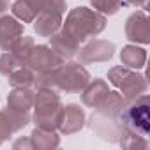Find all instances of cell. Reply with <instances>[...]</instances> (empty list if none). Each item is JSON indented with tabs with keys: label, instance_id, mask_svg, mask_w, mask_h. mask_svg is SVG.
Masks as SVG:
<instances>
[{
	"label": "cell",
	"instance_id": "8",
	"mask_svg": "<svg viewBox=\"0 0 150 150\" xmlns=\"http://www.w3.org/2000/svg\"><path fill=\"white\" fill-rule=\"evenodd\" d=\"M125 37L131 42L148 44L150 42V23L146 11H136L132 13L125 21Z\"/></svg>",
	"mask_w": 150,
	"mask_h": 150
},
{
	"label": "cell",
	"instance_id": "21",
	"mask_svg": "<svg viewBox=\"0 0 150 150\" xmlns=\"http://www.w3.org/2000/svg\"><path fill=\"white\" fill-rule=\"evenodd\" d=\"M34 48H35V42H34V39L32 37H28V35H21L18 41H16V44L13 46V53L18 57V58H21L23 62H27L28 60V57H30V53L34 51Z\"/></svg>",
	"mask_w": 150,
	"mask_h": 150
},
{
	"label": "cell",
	"instance_id": "24",
	"mask_svg": "<svg viewBox=\"0 0 150 150\" xmlns=\"http://www.w3.org/2000/svg\"><path fill=\"white\" fill-rule=\"evenodd\" d=\"M13 127H11V122L7 118V115L4 111H0V145H2L4 141H7L13 134Z\"/></svg>",
	"mask_w": 150,
	"mask_h": 150
},
{
	"label": "cell",
	"instance_id": "25",
	"mask_svg": "<svg viewBox=\"0 0 150 150\" xmlns=\"http://www.w3.org/2000/svg\"><path fill=\"white\" fill-rule=\"evenodd\" d=\"M124 6H132V7H139V9H146L148 0H122Z\"/></svg>",
	"mask_w": 150,
	"mask_h": 150
},
{
	"label": "cell",
	"instance_id": "2",
	"mask_svg": "<svg viewBox=\"0 0 150 150\" xmlns=\"http://www.w3.org/2000/svg\"><path fill=\"white\" fill-rule=\"evenodd\" d=\"M104 27H106V16L88 7H76L67 14L65 23L60 28L69 35H72L78 42H83L101 34Z\"/></svg>",
	"mask_w": 150,
	"mask_h": 150
},
{
	"label": "cell",
	"instance_id": "7",
	"mask_svg": "<svg viewBox=\"0 0 150 150\" xmlns=\"http://www.w3.org/2000/svg\"><path fill=\"white\" fill-rule=\"evenodd\" d=\"M65 60L51 48V46H46V44H39L34 48V51L30 53L28 60L25 62L30 69H34L39 76L42 74H48L51 71H55L57 67H60Z\"/></svg>",
	"mask_w": 150,
	"mask_h": 150
},
{
	"label": "cell",
	"instance_id": "18",
	"mask_svg": "<svg viewBox=\"0 0 150 150\" xmlns=\"http://www.w3.org/2000/svg\"><path fill=\"white\" fill-rule=\"evenodd\" d=\"M11 9H13V16L21 20L23 23H34L37 14L41 13L35 0H16Z\"/></svg>",
	"mask_w": 150,
	"mask_h": 150
},
{
	"label": "cell",
	"instance_id": "1",
	"mask_svg": "<svg viewBox=\"0 0 150 150\" xmlns=\"http://www.w3.org/2000/svg\"><path fill=\"white\" fill-rule=\"evenodd\" d=\"M88 81H90V74L80 62H69V64L64 62L55 71L39 76L37 87L55 88L65 94H78L87 87Z\"/></svg>",
	"mask_w": 150,
	"mask_h": 150
},
{
	"label": "cell",
	"instance_id": "3",
	"mask_svg": "<svg viewBox=\"0 0 150 150\" xmlns=\"http://www.w3.org/2000/svg\"><path fill=\"white\" fill-rule=\"evenodd\" d=\"M34 108L35 111H34L32 120L35 127L57 131L58 120L62 115V108H64L58 90L37 87V92L34 94Z\"/></svg>",
	"mask_w": 150,
	"mask_h": 150
},
{
	"label": "cell",
	"instance_id": "16",
	"mask_svg": "<svg viewBox=\"0 0 150 150\" xmlns=\"http://www.w3.org/2000/svg\"><path fill=\"white\" fill-rule=\"evenodd\" d=\"M9 83L13 87H25V88H32V87H37V80H39V74L30 69L27 64L20 65L16 71H13L9 76H7Z\"/></svg>",
	"mask_w": 150,
	"mask_h": 150
},
{
	"label": "cell",
	"instance_id": "6",
	"mask_svg": "<svg viewBox=\"0 0 150 150\" xmlns=\"http://www.w3.org/2000/svg\"><path fill=\"white\" fill-rule=\"evenodd\" d=\"M88 127L104 141H110V143H118L122 139V136L127 132L125 127L120 124L118 117H113V115H108V113H103L99 110H96L88 120Z\"/></svg>",
	"mask_w": 150,
	"mask_h": 150
},
{
	"label": "cell",
	"instance_id": "11",
	"mask_svg": "<svg viewBox=\"0 0 150 150\" xmlns=\"http://www.w3.org/2000/svg\"><path fill=\"white\" fill-rule=\"evenodd\" d=\"M23 35V23H20L14 16H0V48L4 51H11L16 41Z\"/></svg>",
	"mask_w": 150,
	"mask_h": 150
},
{
	"label": "cell",
	"instance_id": "10",
	"mask_svg": "<svg viewBox=\"0 0 150 150\" xmlns=\"http://www.w3.org/2000/svg\"><path fill=\"white\" fill-rule=\"evenodd\" d=\"M85 110L80 104H67L62 108V115L58 120L60 134H74L85 127Z\"/></svg>",
	"mask_w": 150,
	"mask_h": 150
},
{
	"label": "cell",
	"instance_id": "12",
	"mask_svg": "<svg viewBox=\"0 0 150 150\" xmlns=\"http://www.w3.org/2000/svg\"><path fill=\"white\" fill-rule=\"evenodd\" d=\"M83 94H81V103L85 104V106H88V108H97V106H101V103L106 99V96L110 94V87H108V83L104 81V80H101V78H96L94 81H88L87 83V87L81 90Z\"/></svg>",
	"mask_w": 150,
	"mask_h": 150
},
{
	"label": "cell",
	"instance_id": "5",
	"mask_svg": "<svg viewBox=\"0 0 150 150\" xmlns=\"http://www.w3.org/2000/svg\"><path fill=\"white\" fill-rule=\"evenodd\" d=\"M108 80H110L111 85H115L120 90V94L124 96L125 101L145 94L146 88H148L146 78L143 76V74H139L134 69H129L125 65H118V67L110 69Z\"/></svg>",
	"mask_w": 150,
	"mask_h": 150
},
{
	"label": "cell",
	"instance_id": "15",
	"mask_svg": "<svg viewBox=\"0 0 150 150\" xmlns=\"http://www.w3.org/2000/svg\"><path fill=\"white\" fill-rule=\"evenodd\" d=\"M34 90L25 88V87H14V90L7 97V108L20 110V111H28L34 106Z\"/></svg>",
	"mask_w": 150,
	"mask_h": 150
},
{
	"label": "cell",
	"instance_id": "13",
	"mask_svg": "<svg viewBox=\"0 0 150 150\" xmlns=\"http://www.w3.org/2000/svg\"><path fill=\"white\" fill-rule=\"evenodd\" d=\"M62 16L64 14H60V13L41 11L37 14V18L34 20V30L41 37H51L55 32L60 30V27H62Z\"/></svg>",
	"mask_w": 150,
	"mask_h": 150
},
{
	"label": "cell",
	"instance_id": "19",
	"mask_svg": "<svg viewBox=\"0 0 150 150\" xmlns=\"http://www.w3.org/2000/svg\"><path fill=\"white\" fill-rule=\"evenodd\" d=\"M30 139H32L34 148H55L60 145V136L51 129L35 127L34 132L30 134Z\"/></svg>",
	"mask_w": 150,
	"mask_h": 150
},
{
	"label": "cell",
	"instance_id": "22",
	"mask_svg": "<svg viewBox=\"0 0 150 150\" xmlns=\"http://www.w3.org/2000/svg\"><path fill=\"white\" fill-rule=\"evenodd\" d=\"M90 4L103 16H111V14L118 13V9L124 6L122 0H90Z\"/></svg>",
	"mask_w": 150,
	"mask_h": 150
},
{
	"label": "cell",
	"instance_id": "4",
	"mask_svg": "<svg viewBox=\"0 0 150 150\" xmlns=\"http://www.w3.org/2000/svg\"><path fill=\"white\" fill-rule=\"evenodd\" d=\"M120 124L125 127V131L148 136L150 131V106H148V96L141 94L134 99H127L124 108L118 113Z\"/></svg>",
	"mask_w": 150,
	"mask_h": 150
},
{
	"label": "cell",
	"instance_id": "26",
	"mask_svg": "<svg viewBox=\"0 0 150 150\" xmlns=\"http://www.w3.org/2000/svg\"><path fill=\"white\" fill-rule=\"evenodd\" d=\"M13 146H14V148H20V146L34 148V145H32V139H30V136H28V138H25V139H23V138H20L18 141H14V143H13Z\"/></svg>",
	"mask_w": 150,
	"mask_h": 150
},
{
	"label": "cell",
	"instance_id": "9",
	"mask_svg": "<svg viewBox=\"0 0 150 150\" xmlns=\"http://www.w3.org/2000/svg\"><path fill=\"white\" fill-rule=\"evenodd\" d=\"M80 60L83 64H92V62H108L115 55V44L104 39H94L88 44H85L83 50L78 51Z\"/></svg>",
	"mask_w": 150,
	"mask_h": 150
},
{
	"label": "cell",
	"instance_id": "20",
	"mask_svg": "<svg viewBox=\"0 0 150 150\" xmlns=\"http://www.w3.org/2000/svg\"><path fill=\"white\" fill-rule=\"evenodd\" d=\"M23 64H25V62H23L21 58H18L13 51H6V53L0 55V74H4V76L7 78L13 71H16V69H18L20 65H23Z\"/></svg>",
	"mask_w": 150,
	"mask_h": 150
},
{
	"label": "cell",
	"instance_id": "14",
	"mask_svg": "<svg viewBox=\"0 0 150 150\" xmlns=\"http://www.w3.org/2000/svg\"><path fill=\"white\" fill-rule=\"evenodd\" d=\"M50 46H51L64 60L74 57V55L80 51V42L74 39L72 35H69L67 32H64L62 28H60L58 32H55V34L50 37Z\"/></svg>",
	"mask_w": 150,
	"mask_h": 150
},
{
	"label": "cell",
	"instance_id": "27",
	"mask_svg": "<svg viewBox=\"0 0 150 150\" xmlns=\"http://www.w3.org/2000/svg\"><path fill=\"white\" fill-rule=\"evenodd\" d=\"M9 9V0H0V14H4Z\"/></svg>",
	"mask_w": 150,
	"mask_h": 150
},
{
	"label": "cell",
	"instance_id": "23",
	"mask_svg": "<svg viewBox=\"0 0 150 150\" xmlns=\"http://www.w3.org/2000/svg\"><path fill=\"white\" fill-rule=\"evenodd\" d=\"M120 146L124 148H146L148 146V141L145 136H139V134H134V132H125L122 136V139L118 141Z\"/></svg>",
	"mask_w": 150,
	"mask_h": 150
},
{
	"label": "cell",
	"instance_id": "17",
	"mask_svg": "<svg viewBox=\"0 0 150 150\" xmlns=\"http://www.w3.org/2000/svg\"><path fill=\"white\" fill-rule=\"evenodd\" d=\"M120 60L125 67L129 69H141L146 62V51L143 48H136V44H129V46H124L122 48V53H120Z\"/></svg>",
	"mask_w": 150,
	"mask_h": 150
}]
</instances>
